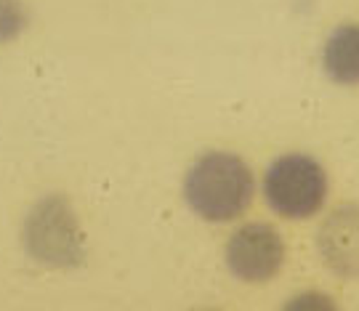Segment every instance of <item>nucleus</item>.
Here are the masks:
<instances>
[{
	"instance_id": "1",
	"label": "nucleus",
	"mask_w": 359,
	"mask_h": 311,
	"mask_svg": "<svg viewBox=\"0 0 359 311\" xmlns=\"http://www.w3.org/2000/svg\"><path fill=\"white\" fill-rule=\"evenodd\" d=\"M253 173L243 157L229 152L203 155L187 173L184 197L200 219L224 223L240 219L253 202Z\"/></svg>"
},
{
	"instance_id": "2",
	"label": "nucleus",
	"mask_w": 359,
	"mask_h": 311,
	"mask_svg": "<svg viewBox=\"0 0 359 311\" xmlns=\"http://www.w3.org/2000/svg\"><path fill=\"white\" fill-rule=\"evenodd\" d=\"M264 195L283 219H309L327 197V176L309 155H285L274 160L264 179Z\"/></svg>"
},
{
	"instance_id": "3",
	"label": "nucleus",
	"mask_w": 359,
	"mask_h": 311,
	"mask_svg": "<svg viewBox=\"0 0 359 311\" xmlns=\"http://www.w3.org/2000/svg\"><path fill=\"white\" fill-rule=\"evenodd\" d=\"M27 247L43 263L51 266H75L80 263L83 240L77 232L72 207L62 197H48L38 202L27 221Z\"/></svg>"
},
{
	"instance_id": "4",
	"label": "nucleus",
	"mask_w": 359,
	"mask_h": 311,
	"mask_svg": "<svg viewBox=\"0 0 359 311\" xmlns=\"http://www.w3.org/2000/svg\"><path fill=\"white\" fill-rule=\"evenodd\" d=\"M285 261V242L269 223H245L226 242V266L243 282H266Z\"/></svg>"
},
{
	"instance_id": "5",
	"label": "nucleus",
	"mask_w": 359,
	"mask_h": 311,
	"mask_svg": "<svg viewBox=\"0 0 359 311\" xmlns=\"http://www.w3.org/2000/svg\"><path fill=\"white\" fill-rule=\"evenodd\" d=\"M320 253L341 277H359V207L346 205L325 221L320 232Z\"/></svg>"
},
{
	"instance_id": "6",
	"label": "nucleus",
	"mask_w": 359,
	"mask_h": 311,
	"mask_svg": "<svg viewBox=\"0 0 359 311\" xmlns=\"http://www.w3.org/2000/svg\"><path fill=\"white\" fill-rule=\"evenodd\" d=\"M325 72L341 85H359V27L344 25L330 32L322 51Z\"/></svg>"
},
{
	"instance_id": "7",
	"label": "nucleus",
	"mask_w": 359,
	"mask_h": 311,
	"mask_svg": "<svg viewBox=\"0 0 359 311\" xmlns=\"http://www.w3.org/2000/svg\"><path fill=\"white\" fill-rule=\"evenodd\" d=\"M27 27V8L22 0H0V40L16 38Z\"/></svg>"
}]
</instances>
